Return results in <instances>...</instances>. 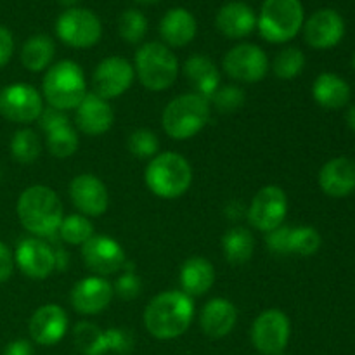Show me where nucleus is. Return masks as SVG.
Masks as SVG:
<instances>
[{"instance_id":"9d476101","label":"nucleus","mask_w":355,"mask_h":355,"mask_svg":"<svg viewBox=\"0 0 355 355\" xmlns=\"http://www.w3.org/2000/svg\"><path fill=\"white\" fill-rule=\"evenodd\" d=\"M44 111L40 92L28 83H12L0 90V114L12 123H31Z\"/></svg>"},{"instance_id":"f03ea898","label":"nucleus","mask_w":355,"mask_h":355,"mask_svg":"<svg viewBox=\"0 0 355 355\" xmlns=\"http://www.w3.org/2000/svg\"><path fill=\"white\" fill-rule=\"evenodd\" d=\"M17 217L21 225L35 238H51L59 231L64 210L61 198L47 186H31L17 200Z\"/></svg>"},{"instance_id":"79ce46f5","label":"nucleus","mask_w":355,"mask_h":355,"mask_svg":"<svg viewBox=\"0 0 355 355\" xmlns=\"http://www.w3.org/2000/svg\"><path fill=\"white\" fill-rule=\"evenodd\" d=\"M14 52L12 33L6 26H0V68L9 62Z\"/></svg>"},{"instance_id":"423d86ee","label":"nucleus","mask_w":355,"mask_h":355,"mask_svg":"<svg viewBox=\"0 0 355 355\" xmlns=\"http://www.w3.org/2000/svg\"><path fill=\"white\" fill-rule=\"evenodd\" d=\"M135 75L142 87L153 92L166 90L175 83L179 61L162 42H148L135 54Z\"/></svg>"},{"instance_id":"f3484780","label":"nucleus","mask_w":355,"mask_h":355,"mask_svg":"<svg viewBox=\"0 0 355 355\" xmlns=\"http://www.w3.org/2000/svg\"><path fill=\"white\" fill-rule=\"evenodd\" d=\"M113 297V284L106 277L90 276L73 286L71 305L78 314L94 315L103 312L111 304Z\"/></svg>"},{"instance_id":"c9c22d12","label":"nucleus","mask_w":355,"mask_h":355,"mask_svg":"<svg viewBox=\"0 0 355 355\" xmlns=\"http://www.w3.org/2000/svg\"><path fill=\"white\" fill-rule=\"evenodd\" d=\"M148 31V19L141 10L128 9L118 19V33L127 44H139Z\"/></svg>"},{"instance_id":"72a5a7b5","label":"nucleus","mask_w":355,"mask_h":355,"mask_svg":"<svg viewBox=\"0 0 355 355\" xmlns=\"http://www.w3.org/2000/svg\"><path fill=\"white\" fill-rule=\"evenodd\" d=\"M80 144L78 134L71 125H64L47 134V149L55 158H69L76 153Z\"/></svg>"},{"instance_id":"20e7f679","label":"nucleus","mask_w":355,"mask_h":355,"mask_svg":"<svg viewBox=\"0 0 355 355\" xmlns=\"http://www.w3.org/2000/svg\"><path fill=\"white\" fill-rule=\"evenodd\" d=\"M211 114L210 101L200 94H182L166 104L162 114L163 130L173 141H187L200 134Z\"/></svg>"},{"instance_id":"09e8293b","label":"nucleus","mask_w":355,"mask_h":355,"mask_svg":"<svg viewBox=\"0 0 355 355\" xmlns=\"http://www.w3.org/2000/svg\"><path fill=\"white\" fill-rule=\"evenodd\" d=\"M76 2H78V0H59V3H62V6H68L69 9H71L73 6H76Z\"/></svg>"},{"instance_id":"dca6fc26","label":"nucleus","mask_w":355,"mask_h":355,"mask_svg":"<svg viewBox=\"0 0 355 355\" xmlns=\"http://www.w3.org/2000/svg\"><path fill=\"white\" fill-rule=\"evenodd\" d=\"M16 263L30 279H47L55 269L54 250L40 238H26L17 245Z\"/></svg>"},{"instance_id":"39448f33","label":"nucleus","mask_w":355,"mask_h":355,"mask_svg":"<svg viewBox=\"0 0 355 355\" xmlns=\"http://www.w3.org/2000/svg\"><path fill=\"white\" fill-rule=\"evenodd\" d=\"M42 94L51 107L61 111L75 110L87 96L83 69L69 59L55 62L42 80Z\"/></svg>"},{"instance_id":"e433bc0d","label":"nucleus","mask_w":355,"mask_h":355,"mask_svg":"<svg viewBox=\"0 0 355 355\" xmlns=\"http://www.w3.org/2000/svg\"><path fill=\"white\" fill-rule=\"evenodd\" d=\"M208 101H210V106H214L218 113H236L245 104V92L236 85H224L218 87Z\"/></svg>"},{"instance_id":"4c0bfd02","label":"nucleus","mask_w":355,"mask_h":355,"mask_svg":"<svg viewBox=\"0 0 355 355\" xmlns=\"http://www.w3.org/2000/svg\"><path fill=\"white\" fill-rule=\"evenodd\" d=\"M128 151L142 159L155 158L159 151V141L155 132L148 128H139L128 135Z\"/></svg>"},{"instance_id":"ea45409f","label":"nucleus","mask_w":355,"mask_h":355,"mask_svg":"<svg viewBox=\"0 0 355 355\" xmlns=\"http://www.w3.org/2000/svg\"><path fill=\"white\" fill-rule=\"evenodd\" d=\"M106 340H107V352L127 355L134 349V336L128 329L120 328H110L106 329Z\"/></svg>"},{"instance_id":"f257e3e1","label":"nucleus","mask_w":355,"mask_h":355,"mask_svg":"<svg viewBox=\"0 0 355 355\" xmlns=\"http://www.w3.org/2000/svg\"><path fill=\"white\" fill-rule=\"evenodd\" d=\"M194 318V302L184 291H163L144 309V326L158 340H173L189 329Z\"/></svg>"},{"instance_id":"2f4dec72","label":"nucleus","mask_w":355,"mask_h":355,"mask_svg":"<svg viewBox=\"0 0 355 355\" xmlns=\"http://www.w3.org/2000/svg\"><path fill=\"white\" fill-rule=\"evenodd\" d=\"M321 248V234L314 227L302 225V227L288 229V255L311 257Z\"/></svg>"},{"instance_id":"49530a36","label":"nucleus","mask_w":355,"mask_h":355,"mask_svg":"<svg viewBox=\"0 0 355 355\" xmlns=\"http://www.w3.org/2000/svg\"><path fill=\"white\" fill-rule=\"evenodd\" d=\"M243 205L239 203V201H232V203L227 205V208H225V214H227V217H232V218H239L243 214Z\"/></svg>"},{"instance_id":"9b49d317","label":"nucleus","mask_w":355,"mask_h":355,"mask_svg":"<svg viewBox=\"0 0 355 355\" xmlns=\"http://www.w3.org/2000/svg\"><path fill=\"white\" fill-rule=\"evenodd\" d=\"M224 71L234 82L257 83L269 71V59L255 44H239L224 55Z\"/></svg>"},{"instance_id":"0eeeda50","label":"nucleus","mask_w":355,"mask_h":355,"mask_svg":"<svg viewBox=\"0 0 355 355\" xmlns=\"http://www.w3.org/2000/svg\"><path fill=\"white\" fill-rule=\"evenodd\" d=\"M260 35L270 44H284L304 26V7L300 0H266L257 19Z\"/></svg>"},{"instance_id":"6e6552de","label":"nucleus","mask_w":355,"mask_h":355,"mask_svg":"<svg viewBox=\"0 0 355 355\" xmlns=\"http://www.w3.org/2000/svg\"><path fill=\"white\" fill-rule=\"evenodd\" d=\"M55 33L69 47L89 49L101 40L103 26L92 10L71 7L58 17Z\"/></svg>"},{"instance_id":"aec40b11","label":"nucleus","mask_w":355,"mask_h":355,"mask_svg":"<svg viewBox=\"0 0 355 355\" xmlns=\"http://www.w3.org/2000/svg\"><path fill=\"white\" fill-rule=\"evenodd\" d=\"M75 123L87 135H103L113 127L114 113L106 99L87 92L82 103L75 107Z\"/></svg>"},{"instance_id":"6ab92c4d","label":"nucleus","mask_w":355,"mask_h":355,"mask_svg":"<svg viewBox=\"0 0 355 355\" xmlns=\"http://www.w3.org/2000/svg\"><path fill=\"white\" fill-rule=\"evenodd\" d=\"M28 329L35 343L42 347H52L61 342L68 331V315L59 305L47 304L33 312Z\"/></svg>"},{"instance_id":"4468645a","label":"nucleus","mask_w":355,"mask_h":355,"mask_svg":"<svg viewBox=\"0 0 355 355\" xmlns=\"http://www.w3.org/2000/svg\"><path fill=\"white\" fill-rule=\"evenodd\" d=\"M82 259L87 269L99 277L113 276L125 266V252L118 241L107 236L94 234L82 246Z\"/></svg>"},{"instance_id":"bb28decb","label":"nucleus","mask_w":355,"mask_h":355,"mask_svg":"<svg viewBox=\"0 0 355 355\" xmlns=\"http://www.w3.org/2000/svg\"><path fill=\"white\" fill-rule=\"evenodd\" d=\"M312 96L324 110H342L350 101V87L335 73H321L312 85Z\"/></svg>"},{"instance_id":"1a4fd4ad","label":"nucleus","mask_w":355,"mask_h":355,"mask_svg":"<svg viewBox=\"0 0 355 355\" xmlns=\"http://www.w3.org/2000/svg\"><path fill=\"white\" fill-rule=\"evenodd\" d=\"M291 336V322L283 311L269 309L253 321L252 343L260 354L279 355L284 352Z\"/></svg>"},{"instance_id":"cd10ccee","label":"nucleus","mask_w":355,"mask_h":355,"mask_svg":"<svg viewBox=\"0 0 355 355\" xmlns=\"http://www.w3.org/2000/svg\"><path fill=\"white\" fill-rule=\"evenodd\" d=\"M55 54V45L47 35H33L21 49V62L31 73L44 71L51 66Z\"/></svg>"},{"instance_id":"7c9ffc66","label":"nucleus","mask_w":355,"mask_h":355,"mask_svg":"<svg viewBox=\"0 0 355 355\" xmlns=\"http://www.w3.org/2000/svg\"><path fill=\"white\" fill-rule=\"evenodd\" d=\"M42 153L40 139H38L37 132L31 128H21L12 135L10 141V155L21 165H31L38 159Z\"/></svg>"},{"instance_id":"c85d7f7f","label":"nucleus","mask_w":355,"mask_h":355,"mask_svg":"<svg viewBox=\"0 0 355 355\" xmlns=\"http://www.w3.org/2000/svg\"><path fill=\"white\" fill-rule=\"evenodd\" d=\"M224 257L231 266H245L255 252V238L245 227H232L222 238Z\"/></svg>"},{"instance_id":"a18cd8bd","label":"nucleus","mask_w":355,"mask_h":355,"mask_svg":"<svg viewBox=\"0 0 355 355\" xmlns=\"http://www.w3.org/2000/svg\"><path fill=\"white\" fill-rule=\"evenodd\" d=\"M54 257H55V269L62 270V269H66V267H68L69 257H68V253L64 252V250H61V248L55 250Z\"/></svg>"},{"instance_id":"b1692460","label":"nucleus","mask_w":355,"mask_h":355,"mask_svg":"<svg viewBox=\"0 0 355 355\" xmlns=\"http://www.w3.org/2000/svg\"><path fill=\"white\" fill-rule=\"evenodd\" d=\"M184 76L194 89V94L210 99L215 90L220 87V73L217 64L208 55L194 54L184 62Z\"/></svg>"},{"instance_id":"8fccbe9b","label":"nucleus","mask_w":355,"mask_h":355,"mask_svg":"<svg viewBox=\"0 0 355 355\" xmlns=\"http://www.w3.org/2000/svg\"><path fill=\"white\" fill-rule=\"evenodd\" d=\"M137 2H146V3H156V2H159V0H137Z\"/></svg>"},{"instance_id":"3c124183","label":"nucleus","mask_w":355,"mask_h":355,"mask_svg":"<svg viewBox=\"0 0 355 355\" xmlns=\"http://www.w3.org/2000/svg\"><path fill=\"white\" fill-rule=\"evenodd\" d=\"M352 64H354V68H355V54H354V59H352Z\"/></svg>"},{"instance_id":"5701e85b","label":"nucleus","mask_w":355,"mask_h":355,"mask_svg":"<svg viewBox=\"0 0 355 355\" xmlns=\"http://www.w3.org/2000/svg\"><path fill=\"white\" fill-rule=\"evenodd\" d=\"M215 24L224 37L239 40L252 35V31L257 28V16L252 7L246 3L229 2L218 10Z\"/></svg>"},{"instance_id":"37998d69","label":"nucleus","mask_w":355,"mask_h":355,"mask_svg":"<svg viewBox=\"0 0 355 355\" xmlns=\"http://www.w3.org/2000/svg\"><path fill=\"white\" fill-rule=\"evenodd\" d=\"M14 270V259L9 246L0 241V283L9 279Z\"/></svg>"},{"instance_id":"4be33fe9","label":"nucleus","mask_w":355,"mask_h":355,"mask_svg":"<svg viewBox=\"0 0 355 355\" xmlns=\"http://www.w3.org/2000/svg\"><path fill=\"white\" fill-rule=\"evenodd\" d=\"M319 186L331 198H345L355 191V163L349 158H333L319 172Z\"/></svg>"},{"instance_id":"f8f14e48","label":"nucleus","mask_w":355,"mask_h":355,"mask_svg":"<svg viewBox=\"0 0 355 355\" xmlns=\"http://www.w3.org/2000/svg\"><path fill=\"white\" fill-rule=\"evenodd\" d=\"M288 214L286 193L279 186H266L255 194L250 203L248 222L262 232H270L283 225Z\"/></svg>"},{"instance_id":"de8ad7c7","label":"nucleus","mask_w":355,"mask_h":355,"mask_svg":"<svg viewBox=\"0 0 355 355\" xmlns=\"http://www.w3.org/2000/svg\"><path fill=\"white\" fill-rule=\"evenodd\" d=\"M345 118H347V125H349V127H350V130L355 132V104H354V106L349 107V111H347Z\"/></svg>"},{"instance_id":"2eb2a0df","label":"nucleus","mask_w":355,"mask_h":355,"mask_svg":"<svg viewBox=\"0 0 355 355\" xmlns=\"http://www.w3.org/2000/svg\"><path fill=\"white\" fill-rule=\"evenodd\" d=\"M69 198L76 210L85 217H99L107 210L110 194L99 177L92 173L76 175L69 184Z\"/></svg>"},{"instance_id":"473e14b6","label":"nucleus","mask_w":355,"mask_h":355,"mask_svg":"<svg viewBox=\"0 0 355 355\" xmlns=\"http://www.w3.org/2000/svg\"><path fill=\"white\" fill-rule=\"evenodd\" d=\"M59 236L64 243L73 246H83L94 236V225L85 215H68L59 225Z\"/></svg>"},{"instance_id":"7ed1b4c3","label":"nucleus","mask_w":355,"mask_h":355,"mask_svg":"<svg viewBox=\"0 0 355 355\" xmlns=\"http://www.w3.org/2000/svg\"><path fill=\"white\" fill-rule=\"evenodd\" d=\"M144 180L148 189L163 200H175L193 184V168L179 153L165 151L151 158L146 166Z\"/></svg>"},{"instance_id":"a19ab883","label":"nucleus","mask_w":355,"mask_h":355,"mask_svg":"<svg viewBox=\"0 0 355 355\" xmlns=\"http://www.w3.org/2000/svg\"><path fill=\"white\" fill-rule=\"evenodd\" d=\"M40 127L44 128L45 132H52L59 127H64V125H69V118L66 114V111L55 110V107H47V110L42 111L40 114Z\"/></svg>"},{"instance_id":"f704fd0d","label":"nucleus","mask_w":355,"mask_h":355,"mask_svg":"<svg viewBox=\"0 0 355 355\" xmlns=\"http://www.w3.org/2000/svg\"><path fill=\"white\" fill-rule=\"evenodd\" d=\"M305 66V55L298 47H286L274 58V75L279 80H291L302 73Z\"/></svg>"},{"instance_id":"ddd939ff","label":"nucleus","mask_w":355,"mask_h":355,"mask_svg":"<svg viewBox=\"0 0 355 355\" xmlns=\"http://www.w3.org/2000/svg\"><path fill=\"white\" fill-rule=\"evenodd\" d=\"M134 66L120 55H110L97 64L92 75V92L111 101L123 96L134 83Z\"/></svg>"},{"instance_id":"412c9836","label":"nucleus","mask_w":355,"mask_h":355,"mask_svg":"<svg viewBox=\"0 0 355 355\" xmlns=\"http://www.w3.org/2000/svg\"><path fill=\"white\" fill-rule=\"evenodd\" d=\"M238 322V309L227 298H211L200 312L201 331L210 338H224Z\"/></svg>"},{"instance_id":"58836bf2","label":"nucleus","mask_w":355,"mask_h":355,"mask_svg":"<svg viewBox=\"0 0 355 355\" xmlns=\"http://www.w3.org/2000/svg\"><path fill=\"white\" fill-rule=\"evenodd\" d=\"M113 291L118 298H121V300H134V298H137L142 291L141 277L135 272H132V270H125V272L121 274V276H118V279L114 281Z\"/></svg>"},{"instance_id":"603ef678","label":"nucleus","mask_w":355,"mask_h":355,"mask_svg":"<svg viewBox=\"0 0 355 355\" xmlns=\"http://www.w3.org/2000/svg\"><path fill=\"white\" fill-rule=\"evenodd\" d=\"M279 355H286V354H279Z\"/></svg>"},{"instance_id":"a211bd4d","label":"nucleus","mask_w":355,"mask_h":355,"mask_svg":"<svg viewBox=\"0 0 355 355\" xmlns=\"http://www.w3.org/2000/svg\"><path fill=\"white\" fill-rule=\"evenodd\" d=\"M345 35L343 17L333 9H321L312 14L304 24V37L311 47L331 49L342 42Z\"/></svg>"},{"instance_id":"c756f323","label":"nucleus","mask_w":355,"mask_h":355,"mask_svg":"<svg viewBox=\"0 0 355 355\" xmlns=\"http://www.w3.org/2000/svg\"><path fill=\"white\" fill-rule=\"evenodd\" d=\"M76 349L83 355H104L107 352L106 329L92 322H78L73 329Z\"/></svg>"},{"instance_id":"c03bdc74","label":"nucleus","mask_w":355,"mask_h":355,"mask_svg":"<svg viewBox=\"0 0 355 355\" xmlns=\"http://www.w3.org/2000/svg\"><path fill=\"white\" fill-rule=\"evenodd\" d=\"M3 355H35V350L28 340H14L6 347Z\"/></svg>"},{"instance_id":"393cba45","label":"nucleus","mask_w":355,"mask_h":355,"mask_svg":"<svg viewBox=\"0 0 355 355\" xmlns=\"http://www.w3.org/2000/svg\"><path fill=\"white\" fill-rule=\"evenodd\" d=\"M198 24L193 14L182 7L170 9L159 21V35L165 45L170 47H184L191 44L196 37Z\"/></svg>"},{"instance_id":"a878e982","label":"nucleus","mask_w":355,"mask_h":355,"mask_svg":"<svg viewBox=\"0 0 355 355\" xmlns=\"http://www.w3.org/2000/svg\"><path fill=\"white\" fill-rule=\"evenodd\" d=\"M180 286L189 297H201L208 293L215 283V269L210 260L203 257H191L180 267Z\"/></svg>"}]
</instances>
